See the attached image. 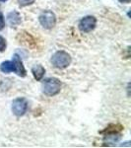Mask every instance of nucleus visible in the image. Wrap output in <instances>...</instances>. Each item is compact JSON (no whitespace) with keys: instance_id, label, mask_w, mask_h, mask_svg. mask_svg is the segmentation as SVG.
Listing matches in <instances>:
<instances>
[{"instance_id":"20e7f679","label":"nucleus","mask_w":131,"mask_h":148,"mask_svg":"<svg viewBox=\"0 0 131 148\" xmlns=\"http://www.w3.org/2000/svg\"><path fill=\"white\" fill-rule=\"evenodd\" d=\"M12 112L16 116H23L28 111V101L23 97L16 98L12 102Z\"/></svg>"},{"instance_id":"39448f33","label":"nucleus","mask_w":131,"mask_h":148,"mask_svg":"<svg viewBox=\"0 0 131 148\" xmlns=\"http://www.w3.org/2000/svg\"><path fill=\"white\" fill-rule=\"evenodd\" d=\"M97 19L94 16H85L79 22L78 28L82 33H90L96 28Z\"/></svg>"},{"instance_id":"1a4fd4ad","label":"nucleus","mask_w":131,"mask_h":148,"mask_svg":"<svg viewBox=\"0 0 131 148\" xmlns=\"http://www.w3.org/2000/svg\"><path fill=\"white\" fill-rule=\"evenodd\" d=\"M32 73H33V76H34V78L35 80L40 81L42 78H44V73H46V69H44V66L38 64V65H35L32 67Z\"/></svg>"},{"instance_id":"f257e3e1","label":"nucleus","mask_w":131,"mask_h":148,"mask_svg":"<svg viewBox=\"0 0 131 148\" xmlns=\"http://www.w3.org/2000/svg\"><path fill=\"white\" fill-rule=\"evenodd\" d=\"M61 90V82L59 79L54 77L47 78L42 83V92L44 95L48 97L56 96L60 93Z\"/></svg>"},{"instance_id":"9d476101","label":"nucleus","mask_w":131,"mask_h":148,"mask_svg":"<svg viewBox=\"0 0 131 148\" xmlns=\"http://www.w3.org/2000/svg\"><path fill=\"white\" fill-rule=\"evenodd\" d=\"M0 70L3 73L14 72V71H15V66H14L13 61H10V60L3 61V62L0 64Z\"/></svg>"},{"instance_id":"0eeeda50","label":"nucleus","mask_w":131,"mask_h":148,"mask_svg":"<svg viewBox=\"0 0 131 148\" xmlns=\"http://www.w3.org/2000/svg\"><path fill=\"white\" fill-rule=\"evenodd\" d=\"M122 130H123V126L120 123H116V125L111 123L104 130L100 131V133L104 135H114V134H119Z\"/></svg>"},{"instance_id":"f03ea898","label":"nucleus","mask_w":131,"mask_h":148,"mask_svg":"<svg viewBox=\"0 0 131 148\" xmlns=\"http://www.w3.org/2000/svg\"><path fill=\"white\" fill-rule=\"evenodd\" d=\"M72 58L68 52L64 51H58L52 56L51 57V63L55 68L64 69L67 68L70 65Z\"/></svg>"},{"instance_id":"2eb2a0df","label":"nucleus","mask_w":131,"mask_h":148,"mask_svg":"<svg viewBox=\"0 0 131 148\" xmlns=\"http://www.w3.org/2000/svg\"><path fill=\"white\" fill-rule=\"evenodd\" d=\"M7 0H0V2H6Z\"/></svg>"},{"instance_id":"9b49d317","label":"nucleus","mask_w":131,"mask_h":148,"mask_svg":"<svg viewBox=\"0 0 131 148\" xmlns=\"http://www.w3.org/2000/svg\"><path fill=\"white\" fill-rule=\"evenodd\" d=\"M35 1V0H18V3L21 7H25V6L32 5Z\"/></svg>"},{"instance_id":"ddd939ff","label":"nucleus","mask_w":131,"mask_h":148,"mask_svg":"<svg viewBox=\"0 0 131 148\" xmlns=\"http://www.w3.org/2000/svg\"><path fill=\"white\" fill-rule=\"evenodd\" d=\"M5 27V20H4L3 14L0 13V30H3Z\"/></svg>"},{"instance_id":"4468645a","label":"nucleus","mask_w":131,"mask_h":148,"mask_svg":"<svg viewBox=\"0 0 131 148\" xmlns=\"http://www.w3.org/2000/svg\"><path fill=\"white\" fill-rule=\"evenodd\" d=\"M119 2H121V3H130L131 0H118Z\"/></svg>"},{"instance_id":"423d86ee","label":"nucleus","mask_w":131,"mask_h":148,"mask_svg":"<svg viewBox=\"0 0 131 148\" xmlns=\"http://www.w3.org/2000/svg\"><path fill=\"white\" fill-rule=\"evenodd\" d=\"M12 61H13L14 66H15V71H14V72L17 74L18 76H20V77H25V76L27 75V71H26L25 66H24L21 57L19 56L18 54H15V56H13V60Z\"/></svg>"},{"instance_id":"7ed1b4c3","label":"nucleus","mask_w":131,"mask_h":148,"mask_svg":"<svg viewBox=\"0 0 131 148\" xmlns=\"http://www.w3.org/2000/svg\"><path fill=\"white\" fill-rule=\"evenodd\" d=\"M39 21L40 25L46 30H50L55 26L56 17L55 14L50 10H46L39 16Z\"/></svg>"},{"instance_id":"f8f14e48","label":"nucleus","mask_w":131,"mask_h":148,"mask_svg":"<svg viewBox=\"0 0 131 148\" xmlns=\"http://www.w3.org/2000/svg\"><path fill=\"white\" fill-rule=\"evenodd\" d=\"M6 47H7L6 40L4 39V38L2 37V36H0V52H3V51H5Z\"/></svg>"},{"instance_id":"6e6552de","label":"nucleus","mask_w":131,"mask_h":148,"mask_svg":"<svg viewBox=\"0 0 131 148\" xmlns=\"http://www.w3.org/2000/svg\"><path fill=\"white\" fill-rule=\"evenodd\" d=\"M7 22L11 27H17L22 22V18H21L20 13L17 11H11L7 15Z\"/></svg>"}]
</instances>
